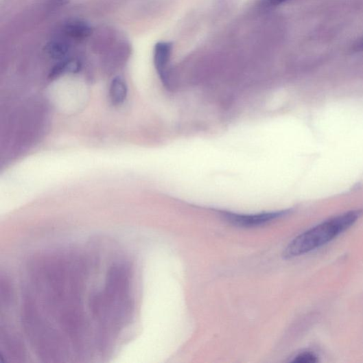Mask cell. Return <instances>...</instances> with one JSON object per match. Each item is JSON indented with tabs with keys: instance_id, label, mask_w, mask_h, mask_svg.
<instances>
[{
	"instance_id": "3957f363",
	"label": "cell",
	"mask_w": 363,
	"mask_h": 363,
	"mask_svg": "<svg viewBox=\"0 0 363 363\" xmlns=\"http://www.w3.org/2000/svg\"><path fill=\"white\" fill-rule=\"evenodd\" d=\"M172 52V45L168 42H159L154 48V65L161 80L165 84L168 83L167 67Z\"/></svg>"
},
{
	"instance_id": "6da1fadb",
	"label": "cell",
	"mask_w": 363,
	"mask_h": 363,
	"mask_svg": "<svg viewBox=\"0 0 363 363\" xmlns=\"http://www.w3.org/2000/svg\"><path fill=\"white\" fill-rule=\"evenodd\" d=\"M360 211H351L320 224L292 241L283 252L285 259L309 253L330 242L359 219Z\"/></svg>"
},
{
	"instance_id": "30bf717a",
	"label": "cell",
	"mask_w": 363,
	"mask_h": 363,
	"mask_svg": "<svg viewBox=\"0 0 363 363\" xmlns=\"http://www.w3.org/2000/svg\"><path fill=\"white\" fill-rule=\"evenodd\" d=\"M353 50L355 52L363 51V38L358 40L353 47Z\"/></svg>"
},
{
	"instance_id": "52a82bcc",
	"label": "cell",
	"mask_w": 363,
	"mask_h": 363,
	"mask_svg": "<svg viewBox=\"0 0 363 363\" xmlns=\"http://www.w3.org/2000/svg\"><path fill=\"white\" fill-rule=\"evenodd\" d=\"M81 68L80 62L76 59L67 58L59 61L52 69L50 76L52 78L63 74L78 73Z\"/></svg>"
},
{
	"instance_id": "5b68a950",
	"label": "cell",
	"mask_w": 363,
	"mask_h": 363,
	"mask_svg": "<svg viewBox=\"0 0 363 363\" xmlns=\"http://www.w3.org/2000/svg\"><path fill=\"white\" fill-rule=\"evenodd\" d=\"M128 95V87L125 80L121 77L115 78L110 84V98L114 105L124 102Z\"/></svg>"
},
{
	"instance_id": "7a4b0ae2",
	"label": "cell",
	"mask_w": 363,
	"mask_h": 363,
	"mask_svg": "<svg viewBox=\"0 0 363 363\" xmlns=\"http://www.w3.org/2000/svg\"><path fill=\"white\" fill-rule=\"evenodd\" d=\"M289 211H280L257 213V215H238L231 212H222V217L229 223L240 227L261 226L288 215Z\"/></svg>"
},
{
	"instance_id": "ba28073f",
	"label": "cell",
	"mask_w": 363,
	"mask_h": 363,
	"mask_svg": "<svg viewBox=\"0 0 363 363\" xmlns=\"http://www.w3.org/2000/svg\"><path fill=\"white\" fill-rule=\"evenodd\" d=\"M317 361L318 358L315 354L310 352H304L296 355L292 362L296 363H314Z\"/></svg>"
},
{
	"instance_id": "8fae6325",
	"label": "cell",
	"mask_w": 363,
	"mask_h": 363,
	"mask_svg": "<svg viewBox=\"0 0 363 363\" xmlns=\"http://www.w3.org/2000/svg\"><path fill=\"white\" fill-rule=\"evenodd\" d=\"M51 3L54 7H61L68 4L69 0H51Z\"/></svg>"
},
{
	"instance_id": "9c48e42d",
	"label": "cell",
	"mask_w": 363,
	"mask_h": 363,
	"mask_svg": "<svg viewBox=\"0 0 363 363\" xmlns=\"http://www.w3.org/2000/svg\"><path fill=\"white\" fill-rule=\"evenodd\" d=\"M288 0H260L261 5L264 8H272L279 6Z\"/></svg>"
},
{
	"instance_id": "8992f818",
	"label": "cell",
	"mask_w": 363,
	"mask_h": 363,
	"mask_svg": "<svg viewBox=\"0 0 363 363\" xmlns=\"http://www.w3.org/2000/svg\"><path fill=\"white\" fill-rule=\"evenodd\" d=\"M48 55L54 60H62L69 56L71 47L67 42L61 40H54L46 46Z\"/></svg>"
},
{
	"instance_id": "277c9868",
	"label": "cell",
	"mask_w": 363,
	"mask_h": 363,
	"mask_svg": "<svg viewBox=\"0 0 363 363\" xmlns=\"http://www.w3.org/2000/svg\"><path fill=\"white\" fill-rule=\"evenodd\" d=\"M63 32L67 36L75 40H83L93 33L91 27L82 21H70L63 28Z\"/></svg>"
}]
</instances>
